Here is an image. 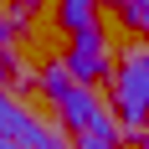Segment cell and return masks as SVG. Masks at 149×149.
Instances as JSON below:
<instances>
[{
    "mask_svg": "<svg viewBox=\"0 0 149 149\" xmlns=\"http://www.w3.org/2000/svg\"><path fill=\"white\" fill-rule=\"evenodd\" d=\"M108 82H113V118H118V129L144 134V123H149V46H129Z\"/></svg>",
    "mask_w": 149,
    "mask_h": 149,
    "instance_id": "1",
    "label": "cell"
},
{
    "mask_svg": "<svg viewBox=\"0 0 149 149\" xmlns=\"http://www.w3.org/2000/svg\"><path fill=\"white\" fill-rule=\"evenodd\" d=\"M118 10H123V21H129L134 31L149 36V0H129V5H118Z\"/></svg>",
    "mask_w": 149,
    "mask_h": 149,
    "instance_id": "5",
    "label": "cell"
},
{
    "mask_svg": "<svg viewBox=\"0 0 149 149\" xmlns=\"http://www.w3.org/2000/svg\"><path fill=\"white\" fill-rule=\"evenodd\" d=\"M62 67H67V77H72V82H82V88H93V82H108V77H113V52H108V36H103L98 26L72 31Z\"/></svg>",
    "mask_w": 149,
    "mask_h": 149,
    "instance_id": "2",
    "label": "cell"
},
{
    "mask_svg": "<svg viewBox=\"0 0 149 149\" xmlns=\"http://www.w3.org/2000/svg\"><path fill=\"white\" fill-rule=\"evenodd\" d=\"M0 139H10V144H21V149H62L57 139H52V129H46L41 118H31L5 88H0Z\"/></svg>",
    "mask_w": 149,
    "mask_h": 149,
    "instance_id": "3",
    "label": "cell"
},
{
    "mask_svg": "<svg viewBox=\"0 0 149 149\" xmlns=\"http://www.w3.org/2000/svg\"><path fill=\"white\" fill-rule=\"evenodd\" d=\"M98 5H129V0H98Z\"/></svg>",
    "mask_w": 149,
    "mask_h": 149,
    "instance_id": "10",
    "label": "cell"
},
{
    "mask_svg": "<svg viewBox=\"0 0 149 149\" xmlns=\"http://www.w3.org/2000/svg\"><path fill=\"white\" fill-rule=\"evenodd\" d=\"M15 31H21V15H15V10H0V46H10Z\"/></svg>",
    "mask_w": 149,
    "mask_h": 149,
    "instance_id": "7",
    "label": "cell"
},
{
    "mask_svg": "<svg viewBox=\"0 0 149 149\" xmlns=\"http://www.w3.org/2000/svg\"><path fill=\"white\" fill-rule=\"evenodd\" d=\"M93 10H98V0H62V5H57V21L67 31H88V26H98Z\"/></svg>",
    "mask_w": 149,
    "mask_h": 149,
    "instance_id": "4",
    "label": "cell"
},
{
    "mask_svg": "<svg viewBox=\"0 0 149 149\" xmlns=\"http://www.w3.org/2000/svg\"><path fill=\"white\" fill-rule=\"evenodd\" d=\"M15 5H21V10H31V5H36V0H15Z\"/></svg>",
    "mask_w": 149,
    "mask_h": 149,
    "instance_id": "9",
    "label": "cell"
},
{
    "mask_svg": "<svg viewBox=\"0 0 149 149\" xmlns=\"http://www.w3.org/2000/svg\"><path fill=\"white\" fill-rule=\"evenodd\" d=\"M15 77H21V57H15L10 46H0V88H5V82H15Z\"/></svg>",
    "mask_w": 149,
    "mask_h": 149,
    "instance_id": "6",
    "label": "cell"
},
{
    "mask_svg": "<svg viewBox=\"0 0 149 149\" xmlns=\"http://www.w3.org/2000/svg\"><path fill=\"white\" fill-rule=\"evenodd\" d=\"M77 149H113V144H108V139H93V134H82V139H77Z\"/></svg>",
    "mask_w": 149,
    "mask_h": 149,
    "instance_id": "8",
    "label": "cell"
},
{
    "mask_svg": "<svg viewBox=\"0 0 149 149\" xmlns=\"http://www.w3.org/2000/svg\"><path fill=\"white\" fill-rule=\"evenodd\" d=\"M139 149H149V134H139Z\"/></svg>",
    "mask_w": 149,
    "mask_h": 149,
    "instance_id": "11",
    "label": "cell"
}]
</instances>
